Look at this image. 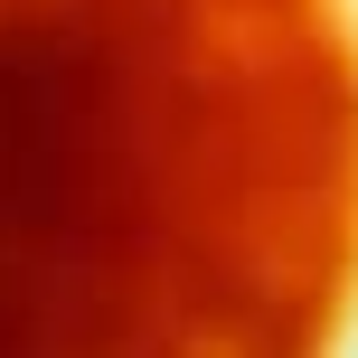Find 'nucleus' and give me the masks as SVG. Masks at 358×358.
<instances>
[{
    "mask_svg": "<svg viewBox=\"0 0 358 358\" xmlns=\"http://www.w3.org/2000/svg\"><path fill=\"white\" fill-rule=\"evenodd\" d=\"M358 321V0H0V358H340Z\"/></svg>",
    "mask_w": 358,
    "mask_h": 358,
    "instance_id": "f257e3e1",
    "label": "nucleus"
}]
</instances>
